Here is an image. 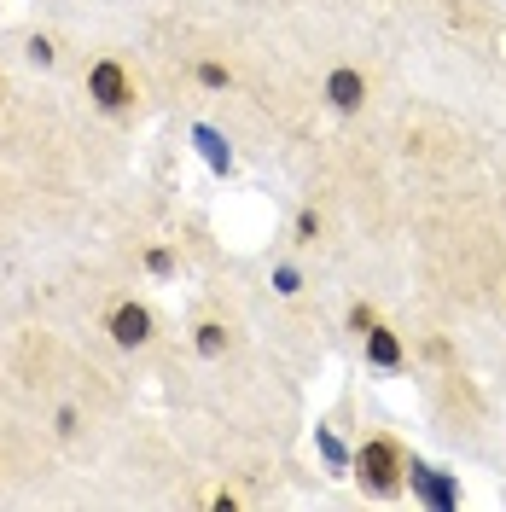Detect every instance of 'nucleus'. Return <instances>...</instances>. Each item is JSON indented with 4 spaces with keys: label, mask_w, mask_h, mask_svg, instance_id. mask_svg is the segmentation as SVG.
<instances>
[{
    "label": "nucleus",
    "mask_w": 506,
    "mask_h": 512,
    "mask_svg": "<svg viewBox=\"0 0 506 512\" xmlns=\"http://www.w3.org/2000/svg\"><path fill=\"white\" fill-rule=\"evenodd\" d=\"M349 472H355V483H361L373 501H390V495H402V483H408V460H402V448L390 443V437H367V443L355 448Z\"/></svg>",
    "instance_id": "obj_1"
},
{
    "label": "nucleus",
    "mask_w": 506,
    "mask_h": 512,
    "mask_svg": "<svg viewBox=\"0 0 506 512\" xmlns=\"http://www.w3.org/2000/svg\"><path fill=\"white\" fill-rule=\"evenodd\" d=\"M408 483H413V501L431 512H454L460 507V478L443 472V466H425V460H408Z\"/></svg>",
    "instance_id": "obj_2"
},
{
    "label": "nucleus",
    "mask_w": 506,
    "mask_h": 512,
    "mask_svg": "<svg viewBox=\"0 0 506 512\" xmlns=\"http://www.w3.org/2000/svg\"><path fill=\"white\" fill-rule=\"evenodd\" d=\"M88 99H94L99 111H128L134 105V82H128L123 59H94V70H88Z\"/></svg>",
    "instance_id": "obj_3"
},
{
    "label": "nucleus",
    "mask_w": 506,
    "mask_h": 512,
    "mask_svg": "<svg viewBox=\"0 0 506 512\" xmlns=\"http://www.w3.org/2000/svg\"><path fill=\"white\" fill-rule=\"evenodd\" d=\"M152 326H158V320H152L146 303H117L111 320H105V332H111L117 350H146V344H152Z\"/></svg>",
    "instance_id": "obj_4"
},
{
    "label": "nucleus",
    "mask_w": 506,
    "mask_h": 512,
    "mask_svg": "<svg viewBox=\"0 0 506 512\" xmlns=\"http://www.w3.org/2000/svg\"><path fill=\"white\" fill-rule=\"evenodd\" d=\"M326 105H332L338 117H355V111L367 105V76H361L355 64H338V70L326 76Z\"/></svg>",
    "instance_id": "obj_5"
},
{
    "label": "nucleus",
    "mask_w": 506,
    "mask_h": 512,
    "mask_svg": "<svg viewBox=\"0 0 506 512\" xmlns=\"http://www.w3.org/2000/svg\"><path fill=\"white\" fill-rule=\"evenodd\" d=\"M361 344H367V361H373V367H384V373H396V367H402V361H408V350H402V338H396V332H390V326H367V332H361Z\"/></svg>",
    "instance_id": "obj_6"
},
{
    "label": "nucleus",
    "mask_w": 506,
    "mask_h": 512,
    "mask_svg": "<svg viewBox=\"0 0 506 512\" xmlns=\"http://www.w3.org/2000/svg\"><path fill=\"white\" fill-rule=\"evenodd\" d=\"M192 146L204 152V163H210L216 175H233V146H227V140H222V128L198 123V128H192Z\"/></svg>",
    "instance_id": "obj_7"
},
{
    "label": "nucleus",
    "mask_w": 506,
    "mask_h": 512,
    "mask_svg": "<svg viewBox=\"0 0 506 512\" xmlns=\"http://www.w3.org/2000/svg\"><path fill=\"white\" fill-rule=\"evenodd\" d=\"M192 350L204 355V361H222L227 355V326L222 320H198V326H192Z\"/></svg>",
    "instance_id": "obj_8"
},
{
    "label": "nucleus",
    "mask_w": 506,
    "mask_h": 512,
    "mask_svg": "<svg viewBox=\"0 0 506 512\" xmlns=\"http://www.w3.org/2000/svg\"><path fill=\"white\" fill-rule=\"evenodd\" d=\"M315 448L326 454V466H332V472H349V460H355V454L338 443V431H332V425H320V431H315Z\"/></svg>",
    "instance_id": "obj_9"
},
{
    "label": "nucleus",
    "mask_w": 506,
    "mask_h": 512,
    "mask_svg": "<svg viewBox=\"0 0 506 512\" xmlns=\"http://www.w3.org/2000/svg\"><path fill=\"white\" fill-rule=\"evenodd\" d=\"M192 76H198V88H210V94H222L227 82H233V70L216 64V59H198V64H192Z\"/></svg>",
    "instance_id": "obj_10"
},
{
    "label": "nucleus",
    "mask_w": 506,
    "mask_h": 512,
    "mask_svg": "<svg viewBox=\"0 0 506 512\" xmlns=\"http://www.w3.org/2000/svg\"><path fill=\"white\" fill-rule=\"evenodd\" d=\"M24 59H30V64H41V70H47V64L59 59V47H53V35H30V41H24Z\"/></svg>",
    "instance_id": "obj_11"
},
{
    "label": "nucleus",
    "mask_w": 506,
    "mask_h": 512,
    "mask_svg": "<svg viewBox=\"0 0 506 512\" xmlns=\"http://www.w3.org/2000/svg\"><path fill=\"white\" fill-rule=\"evenodd\" d=\"M146 274H152V280H169V274H175V251H169V245H152V251H146Z\"/></svg>",
    "instance_id": "obj_12"
},
{
    "label": "nucleus",
    "mask_w": 506,
    "mask_h": 512,
    "mask_svg": "<svg viewBox=\"0 0 506 512\" xmlns=\"http://www.w3.org/2000/svg\"><path fill=\"white\" fill-rule=\"evenodd\" d=\"M297 245H320V210H297Z\"/></svg>",
    "instance_id": "obj_13"
},
{
    "label": "nucleus",
    "mask_w": 506,
    "mask_h": 512,
    "mask_svg": "<svg viewBox=\"0 0 506 512\" xmlns=\"http://www.w3.org/2000/svg\"><path fill=\"white\" fill-rule=\"evenodd\" d=\"M274 291H280V297H297V291H303V274H297L291 262H280V268H274Z\"/></svg>",
    "instance_id": "obj_14"
},
{
    "label": "nucleus",
    "mask_w": 506,
    "mask_h": 512,
    "mask_svg": "<svg viewBox=\"0 0 506 512\" xmlns=\"http://www.w3.org/2000/svg\"><path fill=\"white\" fill-rule=\"evenodd\" d=\"M367 326H379V309H373V303H355V309H349V332L361 338Z\"/></svg>",
    "instance_id": "obj_15"
},
{
    "label": "nucleus",
    "mask_w": 506,
    "mask_h": 512,
    "mask_svg": "<svg viewBox=\"0 0 506 512\" xmlns=\"http://www.w3.org/2000/svg\"><path fill=\"white\" fill-rule=\"evenodd\" d=\"M53 425H59V437H70V431H76V408H59V414H53Z\"/></svg>",
    "instance_id": "obj_16"
}]
</instances>
